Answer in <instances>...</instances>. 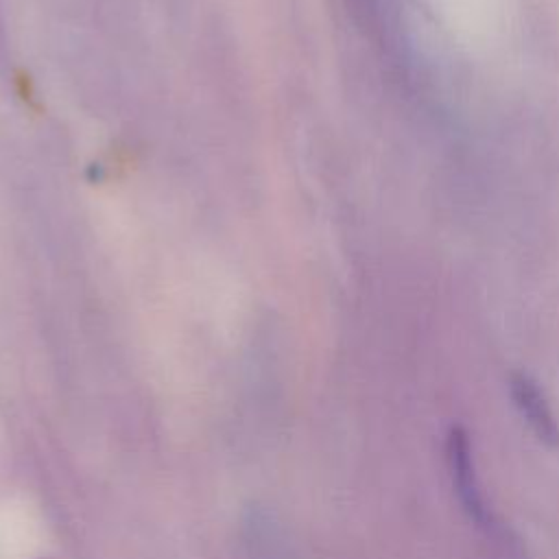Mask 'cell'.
<instances>
[{
  "label": "cell",
  "mask_w": 559,
  "mask_h": 559,
  "mask_svg": "<svg viewBox=\"0 0 559 559\" xmlns=\"http://www.w3.org/2000/svg\"><path fill=\"white\" fill-rule=\"evenodd\" d=\"M445 463L450 469V480L452 487L465 507V511L478 520H487V507L485 498L480 491V483L474 469V456H472V443L467 432L461 426L450 428L448 439H445Z\"/></svg>",
  "instance_id": "cell-1"
},
{
  "label": "cell",
  "mask_w": 559,
  "mask_h": 559,
  "mask_svg": "<svg viewBox=\"0 0 559 559\" xmlns=\"http://www.w3.org/2000/svg\"><path fill=\"white\" fill-rule=\"evenodd\" d=\"M509 391L515 408L520 411L533 435L550 448L559 445V421L539 384L528 373L513 371L509 376Z\"/></svg>",
  "instance_id": "cell-2"
}]
</instances>
